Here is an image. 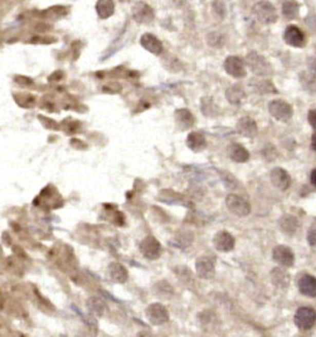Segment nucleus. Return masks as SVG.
<instances>
[{"label":"nucleus","mask_w":316,"mask_h":337,"mask_svg":"<svg viewBox=\"0 0 316 337\" xmlns=\"http://www.w3.org/2000/svg\"><path fill=\"white\" fill-rule=\"evenodd\" d=\"M246 65L250 67L251 71L253 72L257 76H270L272 73V67H271L270 62L264 57L262 54L257 52H250L246 55Z\"/></svg>","instance_id":"f257e3e1"},{"label":"nucleus","mask_w":316,"mask_h":337,"mask_svg":"<svg viewBox=\"0 0 316 337\" xmlns=\"http://www.w3.org/2000/svg\"><path fill=\"white\" fill-rule=\"evenodd\" d=\"M226 205H227L228 210L231 211L234 215L243 218V216H247L251 213V205L245 197L239 196L236 194H229L226 197Z\"/></svg>","instance_id":"f03ea898"},{"label":"nucleus","mask_w":316,"mask_h":337,"mask_svg":"<svg viewBox=\"0 0 316 337\" xmlns=\"http://www.w3.org/2000/svg\"><path fill=\"white\" fill-rule=\"evenodd\" d=\"M140 253L144 255L146 260L155 261L161 255V244L159 243L158 239L153 235H147L140 242L139 246Z\"/></svg>","instance_id":"7ed1b4c3"},{"label":"nucleus","mask_w":316,"mask_h":337,"mask_svg":"<svg viewBox=\"0 0 316 337\" xmlns=\"http://www.w3.org/2000/svg\"><path fill=\"white\" fill-rule=\"evenodd\" d=\"M271 116L280 122H289L292 117V107L284 100H273L268 105Z\"/></svg>","instance_id":"20e7f679"},{"label":"nucleus","mask_w":316,"mask_h":337,"mask_svg":"<svg viewBox=\"0 0 316 337\" xmlns=\"http://www.w3.org/2000/svg\"><path fill=\"white\" fill-rule=\"evenodd\" d=\"M257 19L264 24H272L277 21L276 8L268 2H258L253 8Z\"/></svg>","instance_id":"39448f33"},{"label":"nucleus","mask_w":316,"mask_h":337,"mask_svg":"<svg viewBox=\"0 0 316 337\" xmlns=\"http://www.w3.org/2000/svg\"><path fill=\"white\" fill-rule=\"evenodd\" d=\"M147 321L152 325L160 326L169 321V312L161 303H152L145 311Z\"/></svg>","instance_id":"423d86ee"},{"label":"nucleus","mask_w":316,"mask_h":337,"mask_svg":"<svg viewBox=\"0 0 316 337\" xmlns=\"http://www.w3.org/2000/svg\"><path fill=\"white\" fill-rule=\"evenodd\" d=\"M223 68L231 77L243 78L247 74L246 71V62L238 55H229L223 63Z\"/></svg>","instance_id":"0eeeda50"},{"label":"nucleus","mask_w":316,"mask_h":337,"mask_svg":"<svg viewBox=\"0 0 316 337\" xmlns=\"http://www.w3.org/2000/svg\"><path fill=\"white\" fill-rule=\"evenodd\" d=\"M195 271L202 280H211L215 274V261L212 255H200L195 262Z\"/></svg>","instance_id":"6e6552de"},{"label":"nucleus","mask_w":316,"mask_h":337,"mask_svg":"<svg viewBox=\"0 0 316 337\" xmlns=\"http://www.w3.org/2000/svg\"><path fill=\"white\" fill-rule=\"evenodd\" d=\"M133 18L139 24H150L155 18V12L147 3L138 2L133 7Z\"/></svg>","instance_id":"1a4fd4ad"},{"label":"nucleus","mask_w":316,"mask_h":337,"mask_svg":"<svg viewBox=\"0 0 316 337\" xmlns=\"http://www.w3.org/2000/svg\"><path fill=\"white\" fill-rule=\"evenodd\" d=\"M295 325L301 330H309L316 322V311L311 307H301L293 317Z\"/></svg>","instance_id":"9d476101"},{"label":"nucleus","mask_w":316,"mask_h":337,"mask_svg":"<svg viewBox=\"0 0 316 337\" xmlns=\"http://www.w3.org/2000/svg\"><path fill=\"white\" fill-rule=\"evenodd\" d=\"M272 258L281 267H291L295 262L293 252L286 246H277L273 248Z\"/></svg>","instance_id":"9b49d317"},{"label":"nucleus","mask_w":316,"mask_h":337,"mask_svg":"<svg viewBox=\"0 0 316 337\" xmlns=\"http://www.w3.org/2000/svg\"><path fill=\"white\" fill-rule=\"evenodd\" d=\"M270 179L272 185L278 190H287L291 185V176L286 170L281 168H275L271 170Z\"/></svg>","instance_id":"f8f14e48"},{"label":"nucleus","mask_w":316,"mask_h":337,"mask_svg":"<svg viewBox=\"0 0 316 337\" xmlns=\"http://www.w3.org/2000/svg\"><path fill=\"white\" fill-rule=\"evenodd\" d=\"M213 247L218 252H231L234 248L233 235L226 230H220L213 236Z\"/></svg>","instance_id":"ddd939ff"},{"label":"nucleus","mask_w":316,"mask_h":337,"mask_svg":"<svg viewBox=\"0 0 316 337\" xmlns=\"http://www.w3.org/2000/svg\"><path fill=\"white\" fill-rule=\"evenodd\" d=\"M284 39L289 46L295 47V48H300L305 44L304 32L296 26H289L285 29Z\"/></svg>","instance_id":"4468645a"},{"label":"nucleus","mask_w":316,"mask_h":337,"mask_svg":"<svg viewBox=\"0 0 316 337\" xmlns=\"http://www.w3.org/2000/svg\"><path fill=\"white\" fill-rule=\"evenodd\" d=\"M236 129L239 135L245 136L247 138H253L258 133L257 122L253 118H251V117H242V118H239L236 125Z\"/></svg>","instance_id":"2eb2a0df"},{"label":"nucleus","mask_w":316,"mask_h":337,"mask_svg":"<svg viewBox=\"0 0 316 337\" xmlns=\"http://www.w3.org/2000/svg\"><path fill=\"white\" fill-rule=\"evenodd\" d=\"M140 44H141L142 48L155 55H160L163 53V43L160 42V39L155 37L152 33H144L140 37Z\"/></svg>","instance_id":"dca6fc26"},{"label":"nucleus","mask_w":316,"mask_h":337,"mask_svg":"<svg viewBox=\"0 0 316 337\" xmlns=\"http://www.w3.org/2000/svg\"><path fill=\"white\" fill-rule=\"evenodd\" d=\"M174 121L179 130L185 131L192 129L193 125L195 124V117L187 108H179L174 112Z\"/></svg>","instance_id":"f3484780"},{"label":"nucleus","mask_w":316,"mask_h":337,"mask_svg":"<svg viewBox=\"0 0 316 337\" xmlns=\"http://www.w3.org/2000/svg\"><path fill=\"white\" fill-rule=\"evenodd\" d=\"M107 277L115 283H125L128 278V273L121 263L113 262L107 267Z\"/></svg>","instance_id":"a211bd4d"},{"label":"nucleus","mask_w":316,"mask_h":337,"mask_svg":"<svg viewBox=\"0 0 316 337\" xmlns=\"http://www.w3.org/2000/svg\"><path fill=\"white\" fill-rule=\"evenodd\" d=\"M298 286L304 296L316 297V278L314 275L303 274L299 278Z\"/></svg>","instance_id":"6ab92c4d"},{"label":"nucleus","mask_w":316,"mask_h":337,"mask_svg":"<svg viewBox=\"0 0 316 337\" xmlns=\"http://www.w3.org/2000/svg\"><path fill=\"white\" fill-rule=\"evenodd\" d=\"M228 156L232 161L238 164H243L247 163L250 160V152L247 151L246 147H243L240 144H231L228 146Z\"/></svg>","instance_id":"aec40b11"},{"label":"nucleus","mask_w":316,"mask_h":337,"mask_svg":"<svg viewBox=\"0 0 316 337\" xmlns=\"http://www.w3.org/2000/svg\"><path fill=\"white\" fill-rule=\"evenodd\" d=\"M187 146L193 152H202L207 149V140L203 133L193 131L187 137Z\"/></svg>","instance_id":"412c9836"},{"label":"nucleus","mask_w":316,"mask_h":337,"mask_svg":"<svg viewBox=\"0 0 316 337\" xmlns=\"http://www.w3.org/2000/svg\"><path fill=\"white\" fill-rule=\"evenodd\" d=\"M226 98L228 100L229 104L239 105L246 98V92L243 90L242 85H238V83L237 85H232L226 91Z\"/></svg>","instance_id":"4be33fe9"},{"label":"nucleus","mask_w":316,"mask_h":337,"mask_svg":"<svg viewBox=\"0 0 316 337\" xmlns=\"http://www.w3.org/2000/svg\"><path fill=\"white\" fill-rule=\"evenodd\" d=\"M96 12L100 19H107L115 13V3L111 0H99L96 3Z\"/></svg>","instance_id":"5701e85b"},{"label":"nucleus","mask_w":316,"mask_h":337,"mask_svg":"<svg viewBox=\"0 0 316 337\" xmlns=\"http://www.w3.org/2000/svg\"><path fill=\"white\" fill-rule=\"evenodd\" d=\"M87 307H88V311L89 313L94 314V316L96 317H101L103 313H105L106 311V303L103 302V301L100 299V297L97 296H94V297H89L87 300Z\"/></svg>","instance_id":"b1692460"},{"label":"nucleus","mask_w":316,"mask_h":337,"mask_svg":"<svg viewBox=\"0 0 316 337\" xmlns=\"http://www.w3.org/2000/svg\"><path fill=\"white\" fill-rule=\"evenodd\" d=\"M200 111L207 117H215L219 112L218 106L215 105V102L211 97H204V98H202V101H200Z\"/></svg>","instance_id":"393cba45"},{"label":"nucleus","mask_w":316,"mask_h":337,"mask_svg":"<svg viewBox=\"0 0 316 337\" xmlns=\"http://www.w3.org/2000/svg\"><path fill=\"white\" fill-rule=\"evenodd\" d=\"M252 88H254L258 93H272L276 92L275 85L268 80H254L251 81Z\"/></svg>","instance_id":"a878e982"},{"label":"nucleus","mask_w":316,"mask_h":337,"mask_svg":"<svg viewBox=\"0 0 316 337\" xmlns=\"http://www.w3.org/2000/svg\"><path fill=\"white\" fill-rule=\"evenodd\" d=\"M299 12H300V7H299L298 3L295 2H285L282 4V14L286 19H295L296 16L299 15Z\"/></svg>","instance_id":"bb28decb"},{"label":"nucleus","mask_w":316,"mask_h":337,"mask_svg":"<svg viewBox=\"0 0 316 337\" xmlns=\"http://www.w3.org/2000/svg\"><path fill=\"white\" fill-rule=\"evenodd\" d=\"M280 225H281L282 232H285L287 234H292L296 232V229H298L299 223H298V221H296V218H293V216L285 215L284 218L280 221Z\"/></svg>","instance_id":"cd10ccee"},{"label":"nucleus","mask_w":316,"mask_h":337,"mask_svg":"<svg viewBox=\"0 0 316 337\" xmlns=\"http://www.w3.org/2000/svg\"><path fill=\"white\" fill-rule=\"evenodd\" d=\"M271 275H272V282L275 283V285H277L278 287H285L289 285V274H287L284 269L281 268L273 269Z\"/></svg>","instance_id":"c85d7f7f"},{"label":"nucleus","mask_w":316,"mask_h":337,"mask_svg":"<svg viewBox=\"0 0 316 337\" xmlns=\"http://www.w3.org/2000/svg\"><path fill=\"white\" fill-rule=\"evenodd\" d=\"M155 292L159 294V296H164L166 297V299H169V296H172L173 293V289L169 283L165 282V281H161V282L156 283L155 285Z\"/></svg>","instance_id":"c756f323"},{"label":"nucleus","mask_w":316,"mask_h":337,"mask_svg":"<svg viewBox=\"0 0 316 337\" xmlns=\"http://www.w3.org/2000/svg\"><path fill=\"white\" fill-rule=\"evenodd\" d=\"M207 39H208V44L211 47H222V44L225 43V38H223V35L215 32L209 33Z\"/></svg>","instance_id":"7c9ffc66"},{"label":"nucleus","mask_w":316,"mask_h":337,"mask_svg":"<svg viewBox=\"0 0 316 337\" xmlns=\"http://www.w3.org/2000/svg\"><path fill=\"white\" fill-rule=\"evenodd\" d=\"M212 5H213L212 8H213L215 14H217L220 19H225V16H226V7H225L226 4L225 3L214 2V3H212Z\"/></svg>","instance_id":"2f4dec72"},{"label":"nucleus","mask_w":316,"mask_h":337,"mask_svg":"<svg viewBox=\"0 0 316 337\" xmlns=\"http://www.w3.org/2000/svg\"><path fill=\"white\" fill-rule=\"evenodd\" d=\"M307 239H309V243L312 247H316V224H312L310 228L309 234H307Z\"/></svg>","instance_id":"473e14b6"},{"label":"nucleus","mask_w":316,"mask_h":337,"mask_svg":"<svg viewBox=\"0 0 316 337\" xmlns=\"http://www.w3.org/2000/svg\"><path fill=\"white\" fill-rule=\"evenodd\" d=\"M309 122L314 129H316V108L309 112Z\"/></svg>","instance_id":"72a5a7b5"},{"label":"nucleus","mask_w":316,"mask_h":337,"mask_svg":"<svg viewBox=\"0 0 316 337\" xmlns=\"http://www.w3.org/2000/svg\"><path fill=\"white\" fill-rule=\"evenodd\" d=\"M311 184L316 188V169L312 170L311 172Z\"/></svg>","instance_id":"f704fd0d"},{"label":"nucleus","mask_w":316,"mask_h":337,"mask_svg":"<svg viewBox=\"0 0 316 337\" xmlns=\"http://www.w3.org/2000/svg\"><path fill=\"white\" fill-rule=\"evenodd\" d=\"M311 147L314 151H316V132L312 135V137H311Z\"/></svg>","instance_id":"c9c22d12"}]
</instances>
